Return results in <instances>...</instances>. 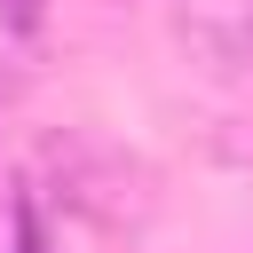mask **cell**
Returning <instances> with one entry per match:
<instances>
[{"label":"cell","instance_id":"cell-1","mask_svg":"<svg viewBox=\"0 0 253 253\" xmlns=\"http://www.w3.org/2000/svg\"><path fill=\"white\" fill-rule=\"evenodd\" d=\"M182 40L213 71H253V0H182L174 8Z\"/></svg>","mask_w":253,"mask_h":253}]
</instances>
